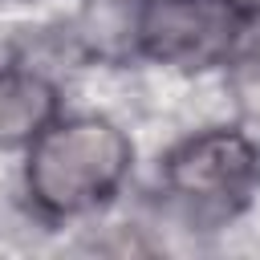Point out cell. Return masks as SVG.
Listing matches in <instances>:
<instances>
[{
    "instance_id": "3",
    "label": "cell",
    "mask_w": 260,
    "mask_h": 260,
    "mask_svg": "<svg viewBox=\"0 0 260 260\" xmlns=\"http://www.w3.org/2000/svg\"><path fill=\"white\" fill-rule=\"evenodd\" d=\"M260 175L256 146L236 130H207L167 154L162 183L191 219L232 215Z\"/></svg>"
},
{
    "instance_id": "2",
    "label": "cell",
    "mask_w": 260,
    "mask_h": 260,
    "mask_svg": "<svg viewBox=\"0 0 260 260\" xmlns=\"http://www.w3.org/2000/svg\"><path fill=\"white\" fill-rule=\"evenodd\" d=\"M256 8L240 0H138L130 8L134 45L179 69H207L248 57Z\"/></svg>"
},
{
    "instance_id": "4",
    "label": "cell",
    "mask_w": 260,
    "mask_h": 260,
    "mask_svg": "<svg viewBox=\"0 0 260 260\" xmlns=\"http://www.w3.org/2000/svg\"><path fill=\"white\" fill-rule=\"evenodd\" d=\"M53 85L20 65H0V146L32 142L53 122Z\"/></svg>"
},
{
    "instance_id": "1",
    "label": "cell",
    "mask_w": 260,
    "mask_h": 260,
    "mask_svg": "<svg viewBox=\"0 0 260 260\" xmlns=\"http://www.w3.org/2000/svg\"><path fill=\"white\" fill-rule=\"evenodd\" d=\"M130 171V142L106 118L49 122L28 142V195L49 215H81L106 203Z\"/></svg>"
}]
</instances>
